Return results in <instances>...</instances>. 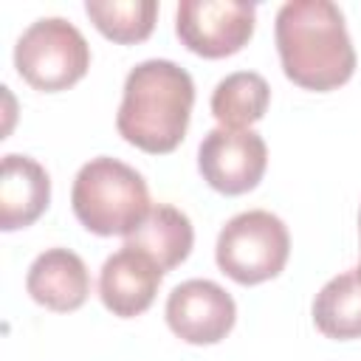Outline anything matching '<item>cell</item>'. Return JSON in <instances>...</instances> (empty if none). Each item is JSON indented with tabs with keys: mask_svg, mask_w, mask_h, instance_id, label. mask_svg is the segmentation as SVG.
<instances>
[{
	"mask_svg": "<svg viewBox=\"0 0 361 361\" xmlns=\"http://www.w3.org/2000/svg\"><path fill=\"white\" fill-rule=\"evenodd\" d=\"M313 324L327 338H361V268H350L322 285L313 299Z\"/></svg>",
	"mask_w": 361,
	"mask_h": 361,
	"instance_id": "4fadbf2b",
	"label": "cell"
},
{
	"mask_svg": "<svg viewBox=\"0 0 361 361\" xmlns=\"http://www.w3.org/2000/svg\"><path fill=\"white\" fill-rule=\"evenodd\" d=\"M51 203V178L28 155L8 152L0 166V228L17 231L31 226Z\"/></svg>",
	"mask_w": 361,
	"mask_h": 361,
	"instance_id": "8fae6325",
	"label": "cell"
},
{
	"mask_svg": "<svg viewBox=\"0 0 361 361\" xmlns=\"http://www.w3.org/2000/svg\"><path fill=\"white\" fill-rule=\"evenodd\" d=\"M257 6L245 0H180L175 34L197 56L220 59L237 54L254 34Z\"/></svg>",
	"mask_w": 361,
	"mask_h": 361,
	"instance_id": "8992f818",
	"label": "cell"
},
{
	"mask_svg": "<svg viewBox=\"0 0 361 361\" xmlns=\"http://www.w3.org/2000/svg\"><path fill=\"white\" fill-rule=\"evenodd\" d=\"M271 87L257 71H234L223 76L212 90V116L220 127L248 130L268 110Z\"/></svg>",
	"mask_w": 361,
	"mask_h": 361,
	"instance_id": "5bb4252c",
	"label": "cell"
},
{
	"mask_svg": "<svg viewBox=\"0 0 361 361\" xmlns=\"http://www.w3.org/2000/svg\"><path fill=\"white\" fill-rule=\"evenodd\" d=\"M288 254V226L265 209H248L234 214L220 228L214 245V259L220 271L240 285H259L279 276Z\"/></svg>",
	"mask_w": 361,
	"mask_h": 361,
	"instance_id": "277c9868",
	"label": "cell"
},
{
	"mask_svg": "<svg viewBox=\"0 0 361 361\" xmlns=\"http://www.w3.org/2000/svg\"><path fill=\"white\" fill-rule=\"evenodd\" d=\"M14 68L37 90H65L87 73L90 45L65 17H39L14 45Z\"/></svg>",
	"mask_w": 361,
	"mask_h": 361,
	"instance_id": "5b68a950",
	"label": "cell"
},
{
	"mask_svg": "<svg viewBox=\"0 0 361 361\" xmlns=\"http://www.w3.org/2000/svg\"><path fill=\"white\" fill-rule=\"evenodd\" d=\"M166 324L186 344H217L237 322L231 293L212 279H186L166 296Z\"/></svg>",
	"mask_w": 361,
	"mask_h": 361,
	"instance_id": "ba28073f",
	"label": "cell"
},
{
	"mask_svg": "<svg viewBox=\"0 0 361 361\" xmlns=\"http://www.w3.org/2000/svg\"><path fill=\"white\" fill-rule=\"evenodd\" d=\"M358 231H361V212H358ZM361 268V265H358Z\"/></svg>",
	"mask_w": 361,
	"mask_h": 361,
	"instance_id": "2e32d148",
	"label": "cell"
},
{
	"mask_svg": "<svg viewBox=\"0 0 361 361\" xmlns=\"http://www.w3.org/2000/svg\"><path fill=\"white\" fill-rule=\"evenodd\" d=\"M195 82L172 59H144L124 79L118 104V135L152 155L172 152L189 127Z\"/></svg>",
	"mask_w": 361,
	"mask_h": 361,
	"instance_id": "7a4b0ae2",
	"label": "cell"
},
{
	"mask_svg": "<svg viewBox=\"0 0 361 361\" xmlns=\"http://www.w3.org/2000/svg\"><path fill=\"white\" fill-rule=\"evenodd\" d=\"M85 14L113 42H141L152 34L158 3L155 0H87Z\"/></svg>",
	"mask_w": 361,
	"mask_h": 361,
	"instance_id": "9a60e30c",
	"label": "cell"
},
{
	"mask_svg": "<svg viewBox=\"0 0 361 361\" xmlns=\"http://www.w3.org/2000/svg\"><path fill=\"white\" fill-rule=\"evenodd\" d=\"M192 243H195L192 220L169 203L149 206L147 217L124 237L127 248H135V251L147 254L164 274L172 271L175 265H180L189 257Z\"/></svg>",
	"mask_w": 361,
	"mask_h": 361,
	"instance_id": "7c38bea8",
	"label": "cell"
},
{
	"mask_svg": "<svg viewBox=\"0 0 361 361\" xmlns=\"http://www.w3.org/2000/svg\"><path fill=\"white\" fill-rule=\"evenodd\" d=\"M268 166V147L254 130L214 127L197 147V169L203 180L223 195L251 192Z\"/></svg>",
	"mask_w": 361,
	"mask_h": 361,
	"instance_id": "52a82bcc",
	"label": "cell"
},
{
	"mask_svg": "<svg viewBox=\"0 0 361 361\" xmlns=\"http://www.w3.org/2000/svg\"><path fill=\"white\" fill-rule=\"evenodd\" d=\"M28 296L56 313H71L85 305L90 293V274L85 259L71 248L42 251L25 274Z\"/></svg>",
	"mask_w": 361,
	"mask_h": 361,
	"instance_id": "30bf717a",
	"label": "cell"
},
{
	"mask_svg": "<svg viewBox=\"0 0 361 361\" xmlns=\"http://www.w3.org/2000/svg\"><path fill=\"white\" fill-rule=\"evenodd\" d=\"M71 206L87 231L127 237L149 212L147 180L118 158H90L73 178Z\"/></svg>",
	"mask_w": 361,
	"mask_h": 361,
	"instance_id": "3957f363",
	"label": "cell"
},
{
	"mask_svg": "<svg viewBox=\"0 0 361 361\" xmlns=\"http://www.w3.org/2000/svg\"><path fill=\"white\" fill-rule=\"evenodd\" d=\"M161 276L164 271L147 254L124 245L104 259L99 274V296L113 316L130 319L152 305Z\"/></svg>",
	"mask_w": 361,
	"mask_h": 361,
	"instance_id": "9c48e42d",
	"label": "cell"
},
{
	"mask_svg": "<svg viewBox=\"0 0 361 361\" xmlns=\"http://www.w3.org/2000/svg\"><path fill=\"white\" fill-rule=\"evenodd\" d=\"M285 76L305 90H333L355 71V48L333 0H288L274 23Z\"/></svg>",
	"mask_w": 361,
	"mask_h": 361,
	"instance_id": "6da1fadb",
	"label": "cell"
}]
</instances>
